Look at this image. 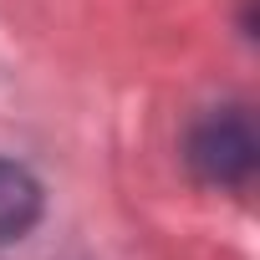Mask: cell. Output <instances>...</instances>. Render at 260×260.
I'll return each instance as SVG.
<instances>
[{"label":"cell","instance_id":"2","mask_svg":"<svg viewBox=\"0 0 260 260\" xmlns=\"http://www.w3.org/2000/svg\"><path fill=\"white\" fill-rule=\"evenodd\" d=\"M41 204H46V194H41L36 174L11 164V158H0V245L21 240L41 219Z\"/></svg>","mask_w":260,"mask_h":260},{"label":"cell","instance_id":"1","mask_svg":"<svg viewBox=\"0 0 260 260\" xmlns=\"http://www.w3.org/2000/svg\"><path fill=\"white\" fill-rule=\"evenodd\" d=\"M184 164L209 189H245L260 164V138L245 107H204L184 133Z\"/></svg>","mask_w":260,"mask_h":260}]
</instances>
